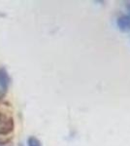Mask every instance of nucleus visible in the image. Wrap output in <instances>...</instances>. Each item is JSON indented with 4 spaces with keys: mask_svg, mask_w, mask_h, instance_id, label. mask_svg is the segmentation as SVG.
<instances>
[{
    "mask_svg": "<svg viewBox=\"0 0 130 146\" xmlns=\"http://www.w3.org/2000/svg\"><path fill=\"white\" fill-rule=\"evenodd\" d=\"M14 129L13 118L4 113H0V135H8Z\"/></svg>",
    "mask_w": 130,
    "mask_h": 146,
    "instance_id": "nucleus-1",
    "label": "nucleus"
},
{
    "mask_svg": "<svg viewBox=\"0 0 130 146\" xmlns=\"http://www.w3.org/2000/svg\"><path fill=\"white\" fill-rule=\"evenodd\" d=\"M117 25L120 29L124 30V31H129L130 30V16H121L117 19Z\"/></svg>",
    "mask_w": 130,
    "mask_h": 146,
    "instance_id": "nucleus-2",
    "label": "nucleus"
},
{
    "mask_svg": "<svg viewBox=\"0 0 130 146\" xmlns=\"http://www.w3.org/2000/svg\"><path fill=\"white\" fill-rule=\"evenodd\" d=\"M9 85V76L5 68H0V86L7 91Z\"/></svg>",
    "mask_w": 130,
    "mask_h": 146,
    "instance_id": "nucleus-3",
    "label": "nucleus"
},
{
    "mask_svg": "<svg viewBox=\"0 0 130 146\" xmlns=\"http://www.w3.org/2000/svg\"><path fill=\"white\" fill-rule=\"evenodd\" d=\"M27 146H42L41 141L35 136H30L27 139Z\"/></svg>",
    "mask_w": 130,
    "mask_h": 146,
    "instance_id": "nucleus-4",
    "label": "nucleus"
},
{
    "mask_svg": "<svg viewBox=\"0 0 130 146\" xmlns=\"http://www.w3.org/2000/svg\"><path fill=\"white\" fill-rule=\"evenodd\" d=\"M5 93H6V91L4 90V89L2 88L1 86H0V98H1L4 95H5Z\"/></svg>",
    "mask_w": 130,
    "mask_h": 146,
    "instance_id": "nucleus-5",
    "label": "nucleus"
}]
</instances>
